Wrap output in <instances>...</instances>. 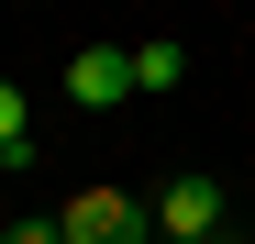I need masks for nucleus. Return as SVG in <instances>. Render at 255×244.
<instances>
[{"label":"nucleus","instance_id":"20e7f679","mask_svg":"<svg viewBox=\"0 0 255 244\" xmlns=\"http://www.w3.org/2000/svg\"><path fill=\"white\" fill-rule=\"evenodd\" d=\"M178 78H189L178 45H133V89H178Z\"/></svg>","mask_w":255,"mask_h":244},{"label":"nucleus","instance_id":"423d86ee","mask_svg":"<svg viewBox=\"0 0 255 244\" xmlns=\"http://www.w3.org/2000/svg\"><path fill=\"white\" fill-rule=\"evenodd\" d=\"M211 244H222V233H211Z\"/></svg>","mask_w":255,"mask_h":244},{"label":"nucleus","instance_id":"f257e3e1","mask_svg":"<svg viewBox=\"0 0 255 244\" xmlns=\"http://www.w3.org/2000/svg\"><path fill=\"white\" fill-rule=\"evenodd\" d=\"M56 233L67 244H155V211H133L122 189H78L67 211H56Z\"/></svg>","mask_w":255,"mask_h":244},{"label":"nucleus","instance_id":"7ed1b4c3","mask_svg":"<svg viewBox=\"0 0 255 244\" xmlns=\"http://www.w3.org/2000/svg\"><path fill=\"white\" fill-rule=\"evenodd\" d=\"M67 100H78V111L133 100V45H89V56H67Z\"/></svg>","mask_w":255,"mask_h":244},{"label":"nucleus","instance_id":"39448f33","mask_svg":"<svg viewBox=\"0 0 255 244\" xmlns=\"http://www.w3.org/2000/svg\"><path fill=\"white\" fill-rule=\"evenodd\" d=\"M11 144H33V133H22V89L0 78V155H11Z\"/></svg>","mask_w":255,"mask_h":244},{"label":"nucleus","instance_id":"f03ea898","mask_svg":"<svg viewBox=\"0 0 255 244\" xmlns=\"http://www.w3.org/2000/svg\"><path fill=\"white\" fill-rule=\"evenodd\" d=\"M211 233H222V178H166L155 244H211Z\"/></svg>","mask_w":255,"mask_h":244}]
</instances>
